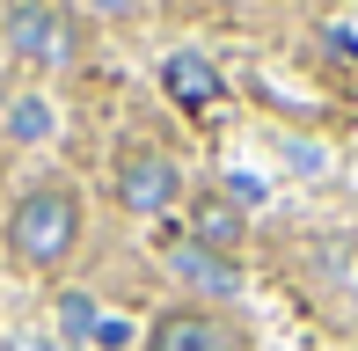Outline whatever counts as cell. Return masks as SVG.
Returning <instances> with one entry per match:
<instances>
[{"label":"cell","mask_w":358,"mask_h":351,"mask_svg":"<svg viewBox=\"0 0 358 351\" xmlns=\"http://www.w3.org/2000/svg\"><path fill=\"white\" fill-rule=\"evenodd\" d=\"M110 183H117V205H124V213L154 220V213H169V205H176L183 176H176V162H169V154H154V147H124Z\"/></svg>","instance_id":"3"},{"label":"cell","mask_w":358,"mask_h":351,"mask_svg":"<svg viewBox=\"0 0 358 351\" xmlns=\"http://www.w3.org/2000/svg\"><path fill=\"white\" fill-rule=\"evenodd\" d=\"M95 8H103V15H132L139 0H95Z\"/></svg>","instance_id":"9"},{"label":"cell","mask_w":358,"mask_h":351,"mask_svg":"<svg viewBox=\"0 0 358 351\" xmlns=\"http://www.w3.org/2000/svg\"><path fill=\"white\" fill-rule=\"evenodd\" d=\"M161 88H169V103H183V110H205V103H220V73L205 66L198 52H176L169 66H161Z\"/></svg>","instance_id":"6"},{"label":"cell","mask_w":358,"mask_h":351,"mask_svg":"<svg viewBox=\"0 0 358 351\" xmlns=\"http://www.w3.org/2000/svg\"><path fill=\"white\" fill-rule=\"evenodd\" d=\"M190 242H205V249H234L241 242V205L234 198H220V190H205L198 205H190Z\"/></svg>","instance_id":"7"},{"label":"cell","mask_w":358,"mask_h":351,"mask_svg":"<svg viewBox=\"0 0 358 351\" xmlns=\"http://www.w3.org/2000/svg\"><path fill=\"white\" fill-rule=\"evenodd\" d=\"M146 351H234V344H227V329L205 308H169L146 329Z\"/></svg>","instance_id":"5"},{"label":"cell","mask_w":358,"mask_h":351,"mask_svg":"<svg viewBox=\"0 0 358 351\" xmlns=\"http://www.w3.org/2000/svg\"><path fill=\"white\" fill-rule=\"evenodd\" d=\"M8 132L15 139H44V132H52V110H44V103H8Z\"/></svg>","instance_id":"8"},{"label":"cell","mask_w":358,"mask_h":351,"mask_svg":"<svg viewBox=\"0 0 358 351\" xmlns=\"http://www.w3.org/2000/svg\"><path fill=\"white\" fill-rule=\"evenodd\" d=\"M80 242V190L73 183H37L22 205L8 213V257L44 271V264H66Z\"/></svg>","instance_id":"1"},{"label":"cell","mask_w":358,"mask_h":351,"mask_svg":"<svg viewBox=\"0 0 358 351\" xmlns=\"http://www.w3.org/2000/svg\"><path fill=\"white\" fill-rule=\"evenodd\" d=\"M169 264H176V278L198 285L205 300H241V264H227L220 249H205V242H190V234H183V242L169 249Z\"/></svg>","instance_id":"4"},{"label":"cell","mask_w":358,"mask_h":351,"mask_svg":"<svg viewBox=\"0 0 358 351\" xmlns=\"http://www.w3.org/2000/svg\"><path fill=\"white\" fill-rule=\"evenodd\" d=\"M0 103H8V81H0Z\"/></svg>","instance_id":"10"},{"label":"cell","mask_w":358,"mask_h":351,"mask_svg":"<svg viewBox=\"0 0 358 351\" xmlns=\"http://www.w3.org/2000/svg\"><path fill=\"white\" fill-rule=\"evenodd\" d=\"M8 52L29 59V66H66L80 52V37H73V22L52 8V0H15L8 8Z\"/></svg>","instance_id":"2"}]
</instances>
